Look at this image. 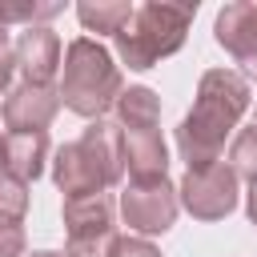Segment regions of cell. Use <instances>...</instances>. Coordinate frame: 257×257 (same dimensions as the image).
<instances>
[{"instance_id":"cell-1","label":"cell","mask_w":257,"mask_h":257,"mask_svg":"<svg viewBox=\"0 0 257 257\" xmlns=\"http://www.w3.org/2000/svg\"><path fill=\"white\" fill-rule=\"evenodd\" d=\"M249 100H253L249 80L237 68H209V72H201L193 108L177 124V153H181V161L189 169H205V165L221 161L225 137L237 128V120L245 116Z\"/></svg>"},{"instance_id":"cell-2","label":"cell","mask_w":257,"mask_h":257,"mask_svg":"<svg viewBox=\"0 0 257 257\" xmlns=\"http://www.w3.org/2000/svg\"><path fill=\"white\" fill-rule=\"evenodd\" d=\"M52 181L64 193V201L108 193L124 181V153L120 133L108 120H92L76 141L52 149Z\"/></svg>"},{"instance_id":"cell-3","label":"cell","mask_w":257,"mask_h":257,"mask_svg":"<svg viewBox=\"0 0 257 257\" xmlns=\"http://www.w3.org/2000/svg\"><path fill=\"white\" fill-rule=\"evenodd\" d=\"M60 68H64V76L56 84L60 104L84 120H100L116 104V96L124 92V76L112 64V52L92 36H76L64 48Z\"/></svg>"},{"instance_id":"cell-4","label":"cell","mask_w":257,"mask_h":257,"mask_svg":"<svg viewBox=\"0 0 257 257\" xmlns=\"http://www.w3.org/2000/svg\"><path fill=\"white\" fill-rule=\"evenodd\" d=\"M193 16H197V4H161V0L133 4V16L112 36L116 56L133 72H145V68L161 64L165 56H173L185 44V32H189Z\"/></svg>"},{"instance_id":"cell-5","label":"cell","mask_w":257,"mask_h":257,"mask_svg":"<svg viewBox=\"0 0 257 257\" xmlns=\"http://www.w3.org/2000/svg\"><path fill=\"white\" fill-rule=\"evenodd\" d=\"M64 257H112L116 249V201L112 193H92L64 201Z\"/></svg>"},{"instance_id":"cell-6","label":"cell","mask_w":257,"mask_h":257,"mask_svg":"<svg viewBox=\"0 0 257 257\" xmlns=\"http://www.w3.org/2000/svg\"><path fill=\"white\" fill-rule=\"evenodd\" d=\"M177 201L197 221H221L237 209V173L229 161H213L205 169H189L177 185Z\"/></svg>"},{"instance_id":"cell-7","label":"cell","mask_w":257,"mask_h":257,"mask_svg":"<svg viewBox=\"0 0 257 257\" xmlns=\"http://www.w3.org/2000/svg\"><path fill=\"white\" fill-rule=\"evenodd\" d=\"M177 185H169V177H153V181H128L120 193V217L137 237H153V233H169L177 221Z\"/></svg>"},{"instance_id":"cell-8","label":"cell","mask_w":257,"mask_h":257,"mask_svg":"<svg viewBox=\"0 0 257 257\" xmlns=\"http://www.w3.org/2000/svg\"><path fill=\"white\" fill-rule=\"evenodd\" d=\"M213 40L241 64L245 80H257V4L233 0L213 20Z\"/></svg>"},{"instance_id":"cell-9","label":"cell","mask_w":257,"mask_h":257,"mask_svg":"<svg viewBox=\"0 0 257 257\" xmlns=\"http://www.w3.org/2000/svg\"><path fill=\"white\" fill-rule=\"evenodd\" d=\"M60 112L56 84H16L4 96V128L8 133H48Z\"/></svg>"},{"instance_id":"cell-10","label":"cell","mask_w":257,"mask_h":257,"mask_svg":"<svg viewBox=\"0 0 257 257\" xmlns=\"http://www.w3.org/2000/svg\"><path fill=\"white\" fill-rule=\"evenodd\" d=\"M12 52H16V72L24 76V84H44L48 88L56 80V72H60V36L48 24L24 28L12 40Z\"/></svg>"},{"instance_id":"cell-11","label":"cell","mask_w":257,"mask_h":257,"mask_svg":"<svg viewBox=\"0 0 257 257\" xmlns=\"http://www.w3.org/2000/svg\"><path fill=\"white\" fill-rule=\"evenodd\" d=\"M120 153H124V177L128 181H153L169 169V149L161 128H116Z\"/></svg>"},{"instance_id":"cell-12","label":"cell","mask_w":257,"mask_h":257,"mask_svg":"<svg viewBox=\"0 0 257 257\" xmlns=\"http://www.w3.org/2000/svg\"><path fill=\"white\" fill-rule=\"evenodd\" d=\"M52 161V141L48 133H4L0 137V169L16 181H36L44 165Z\"/></svg>"},{"instance_id":"cell-13","label":"cell","mask_w":257,"mask_h":257,"mask_svg":"<svg viewBox=\"0 0 257 257\" xmlns=\"http://www.w3.org/2000/svg\"><path fill=\"white\" fill-rule=\"evenodd\" d=\"M112 112H116L112 120L116 128H161V96L149 84H128L116 96Z\"/></svg>"},{"instance_id":"cell-14","label":"cell","mask_w":257,"mask_h":257,"mask_svg":"<svg viewBox=\"0 0 257 257\" xmlns=\"http://www.w3.org/2000/svg\"><path fill=\"white\" fill-rule=\"evenodd\" d=\"M76 16H80L84 32L116 36L124 28V20L133 16V4L128 0H84V4H76Z\"/></svg>"},{"instance_id":"cell-15","label":"cell","mask_w":257,"mask_h":257,"mask_svg":"<svg viewBox=\"0 0 257 257\" xmlns=\"http://www.w3.org/2000/svg\"><path fill=\"white\" fill-rule=\"evenodd\" d=\"M64 4H52V0H0V24L12 28V24H24V28H36V24H48L52 16H60Z\"/></svg>"},{"instance_id":"cell-16","label":"cell","mask_w":257,"mask_h":257,"mask_svg":"<svg viewBox=\"0 0 257 257\" xmlns=\"http://www.w3.org/2000/svg\"><path fill=\"white\" fill-rule=\"evenodd\" d=\"M229 169L237 173V181H257V124L241 128L229 145Z\"/></svg>"},{"instance_id":"cell-17","label":"cell","mask_w":257,"mask_h":257,"mask_svg":"<svg viewBox=\"0 0 257 257\" xmlns=\"http://www.w3.org/2000/svg\"><path fill=\"white\" fill-rule=\"evenodd\" d=\"M28 213V185L0 173V221H24Z\"/></svg>"},{"instance_id":"cell-18","label":"cell","mask_w":257,"mask_h":257,"mask_svg":"<svg viewBox=\"0 0 257 257\" xmlns=\"http://www.w3.org/2000/svg\"><path fill=\"white\" fill-rule=\"evenodd\" d=\"M28 241H24V221H0V257H24Z\"/></svg>"},{"instance_id":"cell-19","label":"cell","mask_w":257,"mask_h":257,"mask_svg":"<svg viewBox=\"0 0 257 257\" xmlns=\"http://www.w3.org/2000/svg\"><path fill=\"white\" fill-rule=\"evenodd\" d=\"M112 257H161V249L149 237H116Z\"/></svg>"},{"instance_id":"cell-20","label":"cell","mask_w":257,"mask_h":257,"mask_svg":"<svg viewBox=\"0 0 257 257\" xmlns=\"http://www.w3.org/2000/svg\"><path fill=\"white\" fill-rule=\"evenodd\" d=\"M12 72H16V52H12V40H0V92H4V96H8Z\"/></svg>"},{"instance_id":"cell-21","label":"cell","mask_w":257,"mask_h":257,"mask_svg":"<svg viewBox=\"0 0 257 257\" xmlns=\"http://www.w3.org/2000/svg\"><path fill=\"white\" fill-rule=\"evenodd\" d=\"M245 213H249V221L257 225V181H249V201H245Z\"/></svg>"},{"instance_id":"cell-22","label":"cell","mask_w":257,"mask_h":257,"mask_svg":"<svg viewBox=\"0 0 257 257\" xmlns=\"http://www.w3.org/2000/svg\"><path fill=\"white\" fill-rule=\"evenodd\" d=\"M24 257H64V253H52V249H36V253H24Z\"/></svg>"},{"instance_id":"cell-23","label":"cell","mask_w":257,"mask_h":257,"mask_svg":"<svg viewBox=\"0 0 257 257\" xmlns=\"http://www.w3.org/2000/svg\"><path fill=\"white\" fill-rule=\"evenodd\" d=\"M253 124H257V120H253Z\"/></svg>"},{"instance_id":"cell-24","label":"cell","mask_w":257,"mask_h":257,"mask_svg":"<svg viewBox=\"0 0 257 257\" xmlns=\"http://www.w3.org/2000/svg\"><path fill=\"white\" fill-rule=\"evenodd\" d=\"M0 173H4V169H0Z\"/></svg>"}]
</instances>
